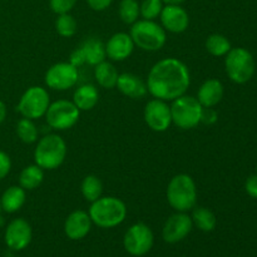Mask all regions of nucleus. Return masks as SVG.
I'll return each instance as SVG.
<instances>
[{
	"label": "nucleus",
	"instance_id": "f257e3e1",
	"mask_svg": "<svg viewBox=\"0 0 257 257\" xmlns=\"http://www.w3.org/2000/svg\"><path fill=\"white\" fill-rule=\"evenodd\" d=\"M146 84L153 98L172 102L186 94L190 88V70L182 60L173 57L165 58L151 68Z\"/></svg>",
	"mask_w": 257,
	"mask_h": 257
},
{
	"label": "nucleus",
	"instance_id": "f03ea898",
	"mask_svg": "<svg viewBox=\"0 0 257 257\" xmlns=\"http://www.w3.org/2000/svg\"><path fill=\"white\" fill-rule=\"evenodd\" d=\"M88 213L95 226L100 228H113L125 220L127 206L120 198L114 196H102L90 203Z\"/></svg>",
	"mask_w": 257,
	"mask_h": 257
},
{
	"label": "nucleus",
	"instance_id": "7ed1b4c3",
	"mask_svg": "<svg viewBox=\"0 0 257 257\" xmlns=\"http://www.w3.org/2000/svg\"><path fill=\"white\" fill-rule=\"evenodd\" d=\"M168 205L176 212H188L197 203V186L187 173H178L171 178L167 186Z\"/></svg>",
	"mask_w": 257,
	"mask_h": 257
},
{
	"label": "nucleus",
	"instance_id": "20e7f679",
	"mask_svg": "<svg viewBox=\"0 0 257 257\" xmlns=\"http://www.w3.org/2000/svg\"><path fill=\"white\" fill-rule=\"evenodd\" d=\"M67 143L59 135H47L40 138L34 150V162L43 170L53 171L63 165L67 157Z\"/></svg>",
	"mask_w": 257,
	"mask_h": 257
},
{
	"label": "nucleus",
	"instance_id": "39448f33",
	"mask_svg": "<svg viewBox=\"0 0 257 257\" xmlns=\"http://www.w3.org/2000/svg\"><path fill=\"white\" fill-rule=\"evenodd\" d=\"M130 35L136 47L146 52H157L167 42V32L155 20H137L132 24Z\"/></svg>",
	"mask_w": 257,
	"mask_h": 257
},
{
	"label": "nucleus",
	"instance_id": "423d86ee",
	"mask_svg": "<svg viewBox=\"0 0 257 257\" xmlns=\"http://www.w3.org/2000/svg\"><path fill=\"white\" fill-rule=\"evenodd\" d=\"M170 107L172 124L176 127L181 130H192L201 123L203 107L196 97L183 94L172 100Z\"/></svg>",
	"mask_w": 257,
	"mask_h": 257
},
{
	"label": "nucleus",
	"instance_id": "0eeeda50",
	"mask_svg": "<svg viewBox=\"0 0 257 257\" xmlns=\"http://www.w3.org/2000/svg\"><path fill=\"white\" fill-rule=\"evenodd\" d=\"M225 68L228 78L237 84L247 83L255 74V60L245 48H231L225 55Z\"/></svg>",
	"mask_w": 257,
	"mask_h": 257
},
{
	"label": "nucleus",
	"instance_id": "6e6552de",
	"mask_svg": "<svg viewBox=\"0 0 257 257\" xmlns=\"http://www.w3.org/2000/svg\"><path fill=\"white\" fill-rule=\"evenodd\" d=\"M49 104L50 95L48 90L39 85H33L23 93L17 109L22 117L34 120L44 117Z\"/></svg>",
	"mask_w": 257,
	"mask_h": 257
},
{
	"label": "nucleus",
	"instance_id": "1a4fd4ad",
	"mask_svg": "<svg viewBox=\"0 0 257 257\" xmlns=\"http://www.w3.org/2000/svg\"><path fill=\"white\" fill-rule=\"evenodd\" d=\"M44 117L50 128L55 131H67L77 124L80 110L72 100L58 99L50 103Z\"/></svg>",
	"mask_w": 257,
	"mask_h": 257
},
{
	"label": "nucleus",
	"instance_id": "9d476101",
	"mask_svg": "<svg viewBox=\"0 0 257 257\" xmlns=\"http://www.w3.org/2000/svg\"><path fill=\"white\" fill-rule=\"evenodd\" d=\"M155 243V235L148 225L143 222L131 226L123 237V246L130 255L140 257L151 251Z\"/></svg>",
	"mask_w": 257,
	"mask_h": 257
},
{
	"label": "nucleus",
	"instance_id": "9b49d317",
	"mask_svg": "<svg viewBox=\"0 0 257 257\" xmlns=\"http://www.w3.org/2000/svg\"><path fill=\"white\" fill-rule=\"evenodd\" d=\"M79 73L78 68L69 62H60L53 64L45 73L44 82L53 90H68L78 83Z\"/></svg>",
	"mask_w": 257,
	"mask_h": 257
},
{
	"label": "nucleus",
	"instance_id": "f8f14e48",
	"mask_svg": "<svg viewBox=\"0 0 257 257\" xmlns=\"http://www.w3.org/2000/svg\"><path fill=\"white\" fill-rule=\"evenodd\" d=\"M145 122L155 132H166L172 125L171 107L166 100L153 98L146 104L143 112Z\"/></svg>",
	"mask_w": 257,
	"mask_h": 257
},
{
	"label": "nucleus",
	"instance_id": "ddd939ff",
	"mask_svg": "<svg viewBox=\"0 0 257 257\" xmlns=\"http://www.w3.org/2000/svg\"><path fill=\"white\" fill-rule=\"evenodd\" d=\"M32 226L25 218H14L5 228V245L13 251H22L27 248L32 242Z\"/></svg>",
	"mask_w": 257,
	"mask_h": 257
},
{
	"label": "nucleus",
	"instance_id": "4468645a",
	"mask_svg": "<svg viewBox=\"0 0 257 257\" xmlns=\"http://www.w3.org/2000/svg\"><path fill=\"white\" fill-rule=\"evenodd\" d=\"M193 228L192 218L187 212H176L167 218L162 228V237L167 243L185 240Z\"/></svg>",
	"mask_w": 257,
	"mask_h": 257
},
{
	"label": "nucleus",
	"instance_id": "2eb2a0df",
	"mask_svg": "<svg viewBox=\"0 0 257 257\" xmlns=\"http://www.w3.org/2000/svg\"><path fill=\"white\" fill-rule=\"evenodd\" d=\"M161 25L166 32L181 34L190 25L188 13L181 5H166L161 12Z\"/></svg>",
	"mask_w": 257,
	"mask_h": 257
},
{
	"label": "nucleus",
	"instance_id": "dca6fc26",
	"mask_svg": "<svg viewBox=\"0 0 257 257\" xmlns=\"http://www.w3.org/2000/svg\"><path fill=\"white\" fill-rule=\"evenodd\" d=\"M107 57L113 62H123L132 55L135 43L128 33H115L105 43Z\"/></svg>",
	"mask_w": 257,
	"mask_h": 257
},
{
	"label": "nucleus",
	"instance_id": "f3484780",
	"mask_svg": "<svg viewBox=\"0 0 257 257\" xmlns=\"http://www.w3.org/2000/svg\"><path fill=\"white\" fill-rule=\"evenodd\" d=\"M92 225L89 213L83 210H75L65 218L64 233L73 241L82 240L90 232Z\"/></svg>",
	"mask_w": 257,
	"mask_h": 257
},
{
	"label": "nucleus",
	"instance_id": "a211bd4d",
	"mask_svg": "<svg viewBox=\"0 0 257 257\" xmlns=\"http://www.w3.org/2000/svg\"><path fill=\"white\" fill-rule=\"evenodd\" d=\"M115 88H118V90L125 97L132 98V99H140L148 93L146 82H143L138 75L132 74V73H122L118 75Z\"/></svg>",
	"mask_w": 257,
	"mask_h": 257
},
{
	"label": "nucleus",
	"instance_id": "6ab92c4d",
	"mask_svg": "<svg viewBox=\"0 0 257 257\" xmlns=\"http://www.w3.org/2000/svg\"><path fill=\"white\" fill-rule=\"evenodd\" d=\"M197 100L203 108H213L222 100L223 85L218 79L211 78L201 84L197 92Z\"/></svg>",
	"mask_w": 257,
	"mask_h": 257
},
{
	"label": "nucleus",
	"instance_id": "aec40b11",
	"mask_svg": "<svg viewBox=\"0 0 257 257\" xmlns=\"http://www.w3.org/2000/svg\"><path fill=\"white\" fill-rule=\"evenodd\" d=\"M99 100V92L93 84H83L78 87L73 93V100L75 107L80 112L92 110Z\"/></svg>",
	"mask_w": 257,
	"mask_h": 257
},
{
	"label": "nucleus",
	"instance_id": "412c9836",
	"mask_svg": "<svg viewBox=\"0 0 257 257\" xmlns=\"http://www.w3.org/2000/svg\"><path fill=\"white\" fill-rule=\"evenodd\" d=\"M27 201L25 190L20 186H10L3 192L0 197L2 211L7 213H15L24 206Z\"/></svg>",
	"mask_w": 257,
	"mask_h": 257
},
{
	"label": "nucleus",
	"instance_id": "4be33fe9",
	"mask_svg": "<svg viewBox=\"0 0 257 257\" xmlns=\"http://www.w3.org/2000/svg\"><path fill=\"white\" fill-rule=\"evenodd\" d=\"M118 70L112 63L102 62L95 65L94 68V78L98 84L105 89H113L117 85L118 80Z\"/></svg>",
	"mask_w": 257,
	"mask_h": 257
},
{
	"label": "nucleus",
	"instance_id": "5701e85b",
	"mask_svg": "<svg viewBox=\"0 0 257 257\" xmlns=\"http://www.w3.org/2000/svg\"><path fill=\"white\" fill-rule=\"evenodd\" d=\"M43 180H44V170L34 163L23 168L19 175V186L25 191H33L42 185Z\"/></svg>",
	"mask_w": 257,
	"mask_h": 257
},
{
	"label": "nucleus",
	"instance_id": "b1692460",
	"mask_svg": "<svg viewBox=\"0 0 257 257\" xmlns=\"http://www.w3.org/2000/svg\"><path fill=\"white\" fill-rule=\"evenodd\" d=\"M80 47H82L83 53H84L85 63H88V64L95 67L99 63L104 62L105 58H107L105 45L100 40L94 39V38L85 40Z\"/></svg>",
	"mask_w": 257,
	"mask_h": 257
},
{
	"label": "nucleus",
	"instance_id": "393cba45",
	"mask_svg": "<svg viewBox=\"0 0 257 257\" xmlns=\"http://www.w3.org/2000/svg\"><path fill=\"white\" fill-rule=\"evenodd\" d=\"M192 223L193 226L203 232H211L216 228L217 225V218L215 213L206 207H195L192 211Z\"/></svg>",
	"mask_w": 257,
	"mask_h": 257
},
{
	"label": "nucleus",
	"instance_id": "a878e982",
	"mask_svg": "<svg viewBox=\"0 0 257 257\" xmlns=\"http://www.w3.org/2000/svg\"><path fill=\"white\" fill-rule=\"evenodd\" d=\"M80 191H82L84 200L92 203L99 197H102L103 183L97 176L88 175L83 178L82 185H80Z\"/></svg>",
	"mask_w": 257,
	"mask_h": 257
},
{
	"label": "nucleus",
	"instance_id": "bb28decb",
	"mask_svg": "<svg viewBox=\"0 0 257 257\" xmlns=\"http://www.w3.org/2000/svg\"><path fill=\"white\" fill-rule=\"evenodd\" d=\"M231 48L230 40L222 34H212L206 40V49L213 57H225Z\"/></svg>",
	"mask_w": 257,
	"mask_h": 257
},
{
	"label": "nucleus",
	"instance_id": "cd10ccee",
	"mask_svg": "<svg viewBox=\"0 0 257 257\" xmlns=\"http://www.w3.org/2000/svg\"><path fill=\"white\" fill-rule=\"evenodd\" d=\"M17 135L22 142L27 143V145H32V143L38 141L39 131H38L34 120L23 117L17 124Z\"/></svg>",
	"mask_w": 257,
	"mask_h": 257
},
{
	"label": "nucleus",
	"instance_id": "c85d7f7f",
	"mask_svg": "<svg viewBox=\"0 0 257 257\" xmlns=\"http://www.w3.org/2000/svg\"><path fill=\"white\" fill-rule=\"evenodd\" d=\"M119 18L124 24L132 25L140 18V3L137 0H122L118 8Z\"/></svg>",
	"mask_w": 257,
	"mask_h": 257
},
{
	"label": "nucleus",
	"instance_id": "c756f323",
	"mask_svg": "<svg viewBox=\"0 0 257 257\" xmlns=\"http://www.w3.org/2000/svg\"><path fill=\"white\" fill-rule=\"evenodd\" d=\"M77 20L69 13L58 15L55 20V30L63 38H72L77 33Z\"/></svg>",
	"mask_w": 257,
	"mask_h": 257
},
{
	"label": "nucleus",
	"instance_id": "7c9ffc66",
	"mask_svg": "<svg viewBox=\"0 0 257 257\" xmlns=\"http://www.w3.org/2000/svg\"><path fill=\"white\" fill-rule=\"evenodd\" d=\"M163 9L162 0H143L140 4L141 17L146 20H155L161 15Z\"/></svg>",
	"mask_w": 257,
	"mask_h": 257
},
{
	"label": "nucleus",
	"instance_id": "2f4dec72",
	"mask_svg": "<svg viewBox=\"0 0 257 257\" xmlns=\"http://www.w3.org/2000/svg\"><path fill=\"white\" fill-rule=\"evenodd\" d=\"M78 0H49L50 9L57 15L69 13L75 7Z\"/></svg>",
	"mask_w": 257,
	"mask_h": 257
},
{
	"label": "nucleus",
	"instance_id": "473e14b6",
	"mask_svg": "<svg viewBox=\"0 0 257 257\" xmlns=\"http://www.w3.org/2000/svg\"><path fill=\"white\" fill-rule=\"evenodd\" d=\"M12 170V160L4 151H0V181L4 180Z\"/></svg>",
	"mask_w": 257,
	"mask_h": 257
},
{
	"label": "nucleus",
	"instance_id": "72a5a7b5",
	"mask_svg": "<svg viewBox=\"0 0 257 257\" xmlns=\"http://www.w3.org/2000/svg\"><path fill=\"white\" fill-rule=\"evenodd\" d=\"M69 63L74 67H80V65L85 64V57H84V53H83L82 47L77 48L75 50H73L72 54H70V59Z\"/></svg>",
	"mask_w": 257,
	"mask_h": 257
},
{
	"label": "nucleus",
	"instance_id": "f704fd0d",
	"mask_svg": "<svg viewBox=\"0 0 257 257\" xmlns=\"http://www.w3.org/2000/svg\"><path fill=\"white\" fill-rule=\"evenodd\" d=\"M217 118L218 115L217 113H216V110H213L212 108H203L201 123H205V124H213V123H216Z\"/></svg>",
	"mask_w": 257,
	"mask_h": 257
},
{
	"label": "nucleus",
	"instance_id": "c9c22d12",
	"mask_svg": "<svg viewBox=\"0 0 257 257\" xmlns=\"http://www.w3.org/2000/svg\"><path fill=\"white\" fill-rule=\"evenodd\" d=\"M245 188L248 196L257 200V175H252L247 178L245 183Z\"/></svg>",
	"mask_w": 257,
	"mask_h": 257
},
{
	"label": "nucleus",
	"instance_id": "e433bc0d",
	"mask_svg": "<svg viewBox=\"0 0 257 257\" xmlns=\"http://www.w3.org/2000/svg\"><path fill=\"white\" fill-rule=\"evenodd\" d=\"M113 0H87L88 5L90 9L95 10V12H103L107 8L110 7Z\"/></svg>",
	"mask_w": 257,
	"mask_h": 257
},
{
	"label": "nucleus",
	"instance_id": "4c0bfd02",
	"mask_svg": "<svg viewBox=\"0 0 257 257\" xmlns=\"http://www.w3.org/2000/svg\"><path fill=\"white\" fill-rule=\"evenodd\" d=\"M7 114H8L7 105H5V103L3 102V100H0V124H2V123L5 120Z\"/></svg>",
	"mask_w": 257,
	"mask_h": 257
},
{
	"label": "nucleus",
	"instance_id": "58836bf2",
	"mask_svg": "<svg viewBox=\"0 0 257 257\" xmlns=\"http://www.w3.org/2000/svg\"><path fill=\"white\" fill-rule=\"evenodd\" d=\"M162 2L166 5H181L186 0H162Z\"/></svg>",
	"mask_w": 257,
	"mask_h": 257
},
{
	"label": "nucleus",
	"instance_id": "ea45409f",
	"mask_svg": "<svg viewBox=\"0 0 257 257\" xmlns=\"http://www.w3.org/2000/svg\"><path fill=\"white\" fill-rule=\"evenodd\" d=\"M0 212H2V205H0Z\"/></svg>",
	"mask_w": 257,
	"mask_h": 257
}]
</instances>
